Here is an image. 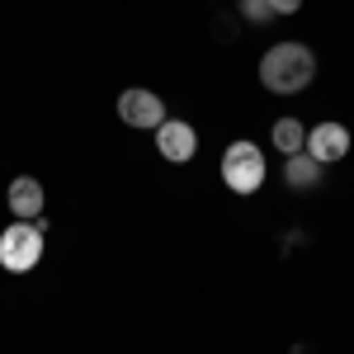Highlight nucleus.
Segmentation results:
<instances>
[{
	"label": "nucleus",
	"instance_id": "obj_4",
	"mask_svg": "<svg viewBox=\"0 0 354 354\" xmlns=\"http://www.w3.org/2000/svg\"><path fill=\"white\" fill-rule=\"evenodd\" d=\"M118 118L128 128H161L165 104H161V95H151V90H123L118 95Z\"/></svg>",
	"mask_w": 354,
	"mask_h": 354
},
{
	"label": "nucleus",
	"instance_id": "obj_8",
	"mask_svg": "<svg viewBox=\"0 0 354 354\" xmlns=\"http://www.w3.org/2000/svg\"><path fill=\"white\" fill-rule=\"evenodd\" d=\"M283 180H288L293 189H312V185L322 180V165L312 161L307 151H298V156H288V170H283Z\"/></svg>",
	"mask_w": 354,
	"mask_h": 354
},
{
	"label": "nucleus",
	"instance_id": "obj_11",
	"mask_svg": "<svg viewBox=\"0 0 354 354\" xmlns=\"http://www.w3.org/2000/svg\"><path fill=\"white\" fill-rule=\"evenodd\" d=\"M298 5H302V0H270V10H274V15H293Z\"/></svg>",
	"mask_w": 354,
	"mask_h": 354
},
{
	"label": "nucleus",
	"instance_id": "obj_6",
	"mask_svg": "<svg viewBox=\"0 0 354 354\" xmlns=\"http://www.w3.org/2000/svg\"><path fill=\"white\" fill-rule=\"evenodd\" d=\"M43 185L33 180V175H19V180H10V194H5V203H10V213L15 222H38L43 218Z\"/></svg>",
	"mask_w": 354,
	"mask_h": 354
},
{
	"label": "nucleus",
	"instance_id": "obj_1",
	"mask_svg": "<svg viewBox=\"0 0 354 354\" xmlns=\"http://www.w3.org/2000/svg\"><path fill=\"white\" fill-rule=\"evenodd\" d=\"M312 76H317V57L302 43H274L270 53L260 57V81L274 95H298V90L312 85Z\"/></svg>",
	"mask_w": 354,
	"mask_h": 354
},
{
	"label": "nucleus",
	"instance_id": "obj_3",
	"mask_svg": "<svg viewBox=\"0 0 354 354\" xmlns=\"http://www.w3.org/2000/svg\"><path fill=\"white\" fill-rule=\"evenodd\" d=\"M38 255H43V227H38V222H10V227L0 232V265L10 274L33 270Z\"/></svg>",
	"mask_w": 354,
	"mask_h": 354
},
{
	"label": "nucleus",
	"instance_id": "obj_2",
	"mask_svg": "<svg viewBox=\"0 0 354 354\" xmlns=\"http://www.w3.org/2000/svg\"><path fill=\"white\" fill-rule=\"evenodd\" d=\"M222 180L232 194H255L265 185V151L255 142H232L222 151Z\"/></svg>",
	"mask_w": 354,
	"mask_h": 354
},
{
	"label": "nucleus",
	"instance_id": "obj_10",
	"mask_svg": "<svg viewBox=\"0 0 354 354\" xmlns=\"http://www.w3.org/2000/svg\"><path fill=\"white\" fill-rule=\"evenodd\" d=\"M241 15L245 19H270L274 10H270V0H241Z\"/></svg>",
	"mask_w": 354,
	"mask_h": 354
},
{
	"label": "nucleus",
	"instance_id": "obj_9",
	"mask_svg": "<svg viewBox=\"0 0 354 354\" xmlns=\"http://www.w3.org/2000/svg\"><path fill=\"white\" fill-rule=\"evenodd\" d=\"M274 147H279L283 156H298L302 147H307V133H302L298 118H279V123H274Z\"/></svg>",
	"mask_w": 354,
	"mask_h": 354
},
{
	"label": "nucleus",
	"instance_id": "obj_7",
	"mask_svg": "<svg viewBox=\"0 0 354 354\" xmlns=\"http://www.w3.org/2000/svg\"><path fill=\"white\" fill-rule=\"evenodd\" d=\"M156 151H161L165 161H189L194 151H198V137H194L189 123H180V118H165L161 128H156Z\"/></svg>",
	"mask_w": 354,
	"mask_h": 354
},
{
	"label": "nucleus",
	"instance_id": "obj_5",
	"mask_svg": "<svg viewBox=\"0 0 354 354\" xmlns=\"http://www.w3.org/2000/svg\"><path fill=\"white\" fill-rule=\"evenodd\" d=\"M307 156L317 165H326V161H340L345 151H350V133L340 128V123H317L312 133H307V147H302Z\"/></svg>",
	"mask_w": 354,
	"mask_h": 354
}]
</instances>
